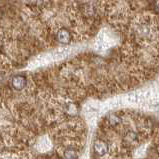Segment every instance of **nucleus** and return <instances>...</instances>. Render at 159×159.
<instances>
[{
  "instance_id": "1",
  "label": "nucleus",
  "mask_w": 159,
  "mask_h": 159,
  "mask_svg": "<svg viewBox=\"0 0 159 159\" xmlns=\"http://www.w3.org/2000/svg\"><path fill=\"white\" fill-rule=\"evenodd\" d=\"M10 85L13 89L16 90V91H21V90H23L26 87L27 79L25 76L21 74L14 75L10 80Z\"/></svg>"
},
{
  "instance_id": "2",
  "label": "nucleus",
  "mask_w": 159,
  "mask_h": 159,
  "mask_svg": "<svg viewBox=\"0 0 159 159\" xmlns=\"http://www.w3.org/2000/svg\"><path fill=\"white\" fill-rule=\"evenodd\" d=\"M93 149H94V152L96 154H98V155H100V156H103L104 154H106L108 152L109 146L104 140L98 139L95 141V143L93 145Z\"/></svg>"
},
{
  "instance_id": "3",
  "label": "nucleus",
  "mask_w": 159,
  "mask_h": 159,
  "mask_svg": "<svg viewBox=\"0 0 159 159\" xmlns=\"http://www.w3.org/2000/svg\"><path fill=\"white\" fill-rule=\"evenodd\" d=\"M71 33L69 30H67L66 28H61L60 30L57 31L56 33V39L58 42L63 43V44H66V43H69L71 41Z\"/></svg>"
},
{
  "instance_id": "4",
  "label": "nucleus",
  "mask_w": 159,
  "mask_h": 159,
  "mask_svg": "<svg viewBox=\"0 0 159 159\" xmlns=\"http://www.w3.org/2000/svg\"><path fill=\"white\" fill-rule=\"evenodd\" d=\"M108 122H109V124H110L111 126H116L120 123V117L116 115V114H113L111 115L110 117H109V119H108Z\"/></svg>"
},
{
  "instance_id": "5",
  "label": "nucleus",
  "mask_w": 159,
  "mask_h": 159,
  "mask_svg": "<svg viewBox=\"0 0 159 159\" xmlns=\"http://www.w3.org/2000/svg\"><path fill=\"white\" fill-rule=\"evenodd\" d=\"M64 155L67 158H76L77 156H78L77 155V152L74 151L73 149H68V150H66L64 152Z\"/></svg>"
},
{
  "instance_id": "6",
  "label": "nucleus",
  "mask_w": 159,
  "mask_h": 159,
  "mask_svg": "<svg viewBox=\"0 0 159 159\" xmlns=\"http://www.w3.org/2000/svg\"><path fill=\"white\" fill-rule=\"evenodd\" d=\"M153 5H154V9H155V11L159 12V0H155Z\"/></svg>"
}]
</instances>
